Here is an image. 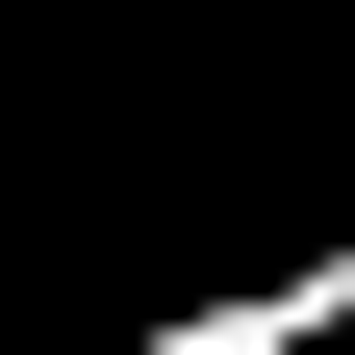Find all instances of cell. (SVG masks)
Wrapping results in <instances>:
<instances>
[{"label":"cell","instance_id":"1","mask_svg":"<svg viewBox=\"0 0 355 355\" xmlns=\"http://www.w3.org/2000/svg\"><path fill=\"white\" fill-rule=\"evenodd\" d=\"M127 355H355V203L304 254H254V279H203V304H153Z\"/></svg>","mask_w":355,"mask_h":355}]
</instances>
